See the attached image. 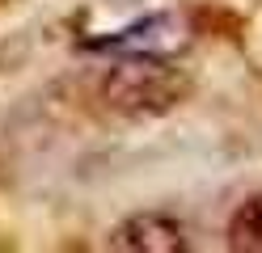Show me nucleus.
I'll list each match as a JSON object with an SVG mask.
<instances>
[{
  "label": "nucleus",
  "mask_w": 262,
  "mask_h": 253,
  "mask_svg": "<svg viewBox=\"0 0 262 253\" xmlns=\"http://www.w3.org/2000/svg\"><path fill=\"white\" fill-rule=\"evenodd\" d=\"M228 249L262 253V194H250L228 219Z\"/></svg>",
  "instance_id": "4"
},
{
  "label": "nucleus",
  "mask_w": 262,
  "mask_h": 253,
  "mask_svg": "<svg viewBox=\"0 0 262 253\" xmlns=\"http://www.w3.org/2000/svg\"><path fill=\"white\" fill-rule=\"evenodd\" d=\"M186 21L178 13H152L131 21L127 30L110 34V38H93L89 51H119V55H173L186 47Z\"/></svg>",
  "instance_id": "2"
},
{
  "label": "nucleus",
  "mask_w": 262,
  "mask_h": 253,
  "mask_svg": "<svg viewBox=\"0 0 262 253\" xmlns=\"http://www.w3.org/2000/svg\"><path fill=\"white\" fill-rule=\"evenodd\" d=\"M114 249H127V253H182L186 236L169 215H131L114 232Z\"/></svg>",
  "instance_id": "3"
},
{
  "label": "nucleus",
  "mask_w": 262,
  "mask_h": 253,
  "mask_svg": "<svg viewBox=\"0 0 262 253\" xmlns=\"http://www.w3.org/2000/svg\"><path fill=\"white\" fill-rule=\"evenodd\" d=\"M186 97V80L169 55H127L106 76V101L123 114H165Z\"/></svg>",
  "instance_id": "1"
}]
</instances>
